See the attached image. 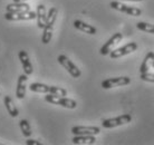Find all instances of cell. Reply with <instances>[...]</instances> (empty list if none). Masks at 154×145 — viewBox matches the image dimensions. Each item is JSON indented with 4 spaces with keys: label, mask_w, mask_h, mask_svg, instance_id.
Instances as JSON below:
<instances>
[{
    "label": "cell",
    "mask_w": 154,
    "mask_h": 145,
    "mask_svg": "<svg viewBox=\"0 0 154 145\" xmlns=\"http://www.w3.org/2000/svg\"><path fill=\"white\" fill-rule=\"evenodd\" d=\"M57 14L58 10L56 7H51L49 9V11L47 14V20L46 23H45V27H44V32H42V44H49L50 40H51V37H53V31H54V25L56 23V18H57Z\"/></svg>",
    "instance_id": "1"
},
{
    "label": "cell",
    "mask_w": 154,
    "mask_h": 145,
    "mask_svg": "<svg viewBox=\"0 0 154 145\" xmlns=\"http://www.w3.org/2000/svg\"><path fill=\"white\" fill-rule=\"evenodd\" d=\"M45 100L50 104L54 105H59L65 108H69V110H74L77 107V103L74 99L67 98V97H63V96H56L53 94H47L45 96Z\"/></svg>",
    "instance_id": "2"
},
{
    "label": "cell",
    "mask_w": 154,
    "mask_h": 145,
    "mask_svg": "<svg viewBox=\"0 0 154 145\" xmlns=\"http://www.w3.org/2000/svg\"><path fill=\"white\" fill-rule=\"evenodd\" d=\"M57 60L67 72H69L70 76H73L74 78H79V77H81L82 72L67 56H65V55H59L57 58Z\"/></svg>",
    "instance_id": "3"
},
{
    "label": "cell",
    "mask_w": 154,
    "mask_h": 145,
    "mask_svg": "<svg viewBox=\"0 0 154 145\" xmlns=\"http://www.w3.org/2000/svg\"><path fill=\"white\" fill-rule=\"evenodd\" d=\"M132 121V116L130 114H124L121 115L119 117H113V119H104L102 122V126L104 128H114L117 126L124 125V124H128Z\"/></svg>",
    "instance_id": "4"
},
{
    "label": "cell",
    "mask_w": 154,
    "mask_h": 145,
    "mask_svg": "<svg viewBox=\"0 0 154 145\" xmlns=\"http://www.w3.org/2000/svg\"><path fill=\"white\" fill-rule=\"evenodd\" d=\"M109 6H111V8L115 9L117 11H121V12H123V14H127L128 16L139 17V16L142 15V10H141L140 8L131 7V6L124 5V4H122V2H119V1H112Z\"/></svg>",
    "instance_id": "5"
},
{
    "label": "cell",
    "mask_w": 154,
    "mask_h": 145,
    "mask_svg": "<svg viewBox=\"0 0 154 145\" xmlns=\"http://www.w3.org/2000/svg\"><path fill=\"white\" fill-rule=\"evenodd\" d=\"M37 15L35 11H18V12H6L5 19L9 21H20V20H32L35 19Z\"/></svg>",
    "instance_id": "6"
},
{
    "label": "cell",
    "mask_w": 154,
    "mask_h": 145,
    "mask_svg": "<svg viewBox=\"0 0 154 145\" xmlns=\"http://www.w3.org/2000/svg\"><path fill=\"white\" fill-rule=\"evenodd\" d=\"M137 49V44L134 42H131L126 44V45H124L123 47H121V48H117L115 50H112L111 53H109V57L112 58V59H115V58H121L123 57V56H126L128 54H132L136 51Z\"/></svg>",
    "instance_id": "7"
},
{
    "label": "cell",
    "mask_w": 154,
    "mask_h": 145,
    "mask_svg": "<svg viewBox=\"0 0 154 145\" xmlns=\"http://www.w3.org/2000/svg\"><path fill=\"white\" fill-rule=\"evenodd\" d=\"M131 83V78L127 76H121V77H114V78H107L102 82V87L104 89H109L117 86H125Z\"/></svg>",
    "instance_id": "8"
},
{
    "label": "cell",
    "mask_w": 154,
    "mask_h": 145,
    "mask_svg": "<svg viewBox=\"0 0 154 145\" xmlns=\"http://www.w3.org/2000/svg\"><path fill=\"white\" fill-rule=\"evenodd\" d=\"M122 39H123V35L121 34V32H116V34H114L112 37L108 39L107 42L102 46V48H100V55H103V56L109 55V53H111L113 49V47L116 46Z\"/></svg>",
    "instance_id": "9"
},
{
    "label": "cell",
    "mask_w": 154,
    "mask_h": 145,
    "mask_svg": "<svg viewBox=\"0 0 154 145\" xmlns=\"http://www.w3.org/2000/svg\"><path fill=\"white\" fill-rule=\"evenodd\" d=\"M72 133L74 135H98L100 130L97 126H74Z\"/></svg>",
    "instance_id": "10"
},
{
    "label": "cell",
    "mask_w": 154,
    "mask_h": 145,
    "mask_svg": "<svg viewBox=\"0 0 154 145\" xmlns=\"http://www.w3.org/2000/svg\"><path fill=\"white\" fill-rule=\"evenodd\" d=\"M28 75L23 74L20 75L17 80V89H16V96L18 99H23L26 96V87H27Z\"/></svg>",
    "instance_id": "11"
},
{
    "label": "cell",
    "mask_w": 154,
    "mask_h": 145,
    "mask_svg": "<svg viewBox=\"0 0 154 145\" xmlns=\"http://www.w3.org/2000/svg\"><path fill=\"white\" fill-rule=\"evenodd\" d=\"M18 58H19L20 63L23 65V72L26 75H31L32 72H34V68H32V65L30 63V59H29V56H28L27 51L25 50H20L18 53Z\"/></svg>",
    "instance_id": "12"
},
{
    "label": "cell",
    "mask_w": 154,
    "mask_h": 145,
    "mask_svg": "<svg viewBox=\"0 0 154 145\" xmlns=\"http://www.w3.org/2000/svg\"><path fill=\"white\" fill-rule=\"evenodd\" d=\"M36 15H37V17H36V19H37V26L40 29H44L47 20L46 7L44 5H38L37 6V10H36Z\"/></svg>",
    "instance_id": "13"
},
{
    "label": "cell",
    "mask_w": 154,
    "mask_h": 145,
    "mask_svg": "<svg viewBox=\"0 0 154 145\" xmlns=\"http://www.w3.org/2000/svg\"><path fill=\"white\" fill-rule=\"evenodd\" d=\"M74 27L78 29V30L83 31L85 34H88V35H96L97 29L95 27H93L92 25H88V23H84L82 20H75L74 21Z\"/></svg>",
    "instance_id": "14"
},
{
    "label": "cell",
    "mask_w": 154,
    "mask_h": 145,
    "mask_svg": "<svg viewBox=\"0 0 154 145\" xmlns=\"http://www.w3.org/2000/svg\"><path fill=\"white\" fill-rule=\"evenodd\" d=\"M73 144L81 145V144H94L96 142L95 135H75L72 138Z\"/></svg>",
    "instance_id": "15"
},
{
    "label": "cell",
    "mask_w": 154,
    "mask_h": 145,
    "mask_svg": "<svg viewBox=\"0 0 154 145\" xmlns=\"http://www.w3.org/2000/svg\"><path fill=\"white\" fill-rule=\"evenodd\" d=\"M4 104L5 106H6V110H7L8 114L10 115L11 117H17L18 115H19V111H18V108L16 107V105L14 104V100L11 99L10 96H5L4 98Z\"/></svg>",
    "instance_id": "16"
},
{
    "label": "cell",
    "mask_w": 154,
    "mask_h": 145,
    "mask_svg": "<svg viewBox=\"0 0 154 145\" xmlns=\"http://www.w3.org/2000/svg\"><path fill=\"white\" fill-rule=\"evenodd\" d=\"M7 12H18V11H27L30 10V6L26 2H14L6 6Z\"/></svg>",
    "instance_id": "17"
},
{
    "label": "cell",
    "mask_w": 154,
    "mask_h": 145,
    "mask_svg": "<svg viewBox=\"0 0 154 145\" xmlns=\"http://www.w3.org/2000/svg\"><path fill=\"white\" fill-rule=\"evenodd\" d=\"M153 61H154V51H149L146 54V56L144 57V59H143L142 64H141V68H140L141 74L149 72L150 66L153 65Z\"/></svg>",
    "instance_id": "18"
},
{
    "label": "cell",
    "mask_w": 154,
    "mask_h": 145,
    "mask_svg": "<svg viewBox=\"0 0 154 145\" xmlns=\"http://www.w3.org/2000/svg\"><path fill=\"white\" fill-rule=\"evenodd\" d=\"M29 89L31 92L39 93V94H49L50 93V86L42 83H32L29 86Z\"/></svg>",
    "instance_id": "19"
},
{
    "label": "cell",
    "mask_w": 154,
    "mask_h": 145,
    "mask_svg": "<svg viewBox=\"0 0 154 145\" xmlns=\"http://www.w3.org/2000/svg\"><path fill=\"white\" fill-rule=\"evenodd\" d=\"M19 127L25 137H30L32 132H31L30 124H29V122H28L27 119H21L19 122Z\"/></svg>",
    "instance_id": "20"
},
{
    "label": "cell",
    "mask_w": 154,
    "mask_h": 145,
    "mask_svg": "<svg viewBox=\"0 0 154 145\" xmlns=\"http://www.w3.org/2000/svg\"><path fill=\"white\" fill-rule=\"evenodd\" d=\"M136 28L140 29V30H142V31H145V32H149V34L154 35V25H151V23L141 21V23H136Z\"/></svg>",
    "instance_id": "21"
},
{
    "label": "cell",
    "mask_w": 154,
    "mask_h": 145,
    "mask_svg": "<svg viewBox=\"0 0 154 145\" xmlns=\"http://www.w3.org/2000/svg\"><path fill=\"white\" fill-rule=\"evenodd\" d=\"M49 94L65 97V96H67V91H66L65 88H62V87H57V86H50V93H49Z\"/></svg>",
    "instance_id": "22"
},
{
    "label": "cell",
    "mask_w": 154,
    "mask_h": 145,
    "mask_svg": "<svg viewBox=\"0 0 154 145\" xmlns=\"http://www.w3.org/2000/svg\"><path fill=\"white\" fill-rule=\"evenodd\" d=\"M141 79L144 80V82H150V83H154V74H151V72H143L141 74Z\"/></svg>",
    "instance_id": "23"
},
{
    "label": "cell",
    "mask_w": 154,
    "mask_h": 145,
    "mask_svg": "<svg viewBox=\"0 0 154 145\" xmlns=\"http://www.w3.org/2000/svg\"><path fill=\"white\" fill-rule=\"evenodd\" d=\"M26 144L27 145H42V143L38 141H36V140H28V141H26Z\"/></svg>",
    "instance_id": "24"
},
{
    "label": "cell",
    "mask_w": 154,
    "mask_h": 145,
    "mask_svg": "<svg viewBox=\"0 0 154 145\" xmlns=\"http://www.w3.org/2000/svg\"><path fill=\"white\" fill-rule=\"evenodd\" d=\"M124 1H132V2H140V1H143V0H124Z\"/></svg>",
    "instance_id": "25"
},
{
    "label": "cell",
    "mask_w": 154,
    "mask_h": 145,
    "mask_svg": "<svg viewBox=\"0 0 154 145\" xmlns=\"http://www.w3.org/2000/svg\"><path fill=\"white\" fill-rule=\"evenodd\" d=\"M26 0H14V2H25Z\"/></svg>",
    "instance_id": "26"
},
{
    "label": "cell",
    "mask_w": 154,
    "mask_h": 145,
    "mask_svg": "<svg viewBox=\"0 0 154 145\" xmlns=\"http://www.w3.org/2000/svg\"><path fill=\"white\" fill-rule=\"evenodd\" d=\"M152 66H153V67H154V61H153V65H152Z\"/></svg>",
    "instance_id": "27"
}]
</instances>
